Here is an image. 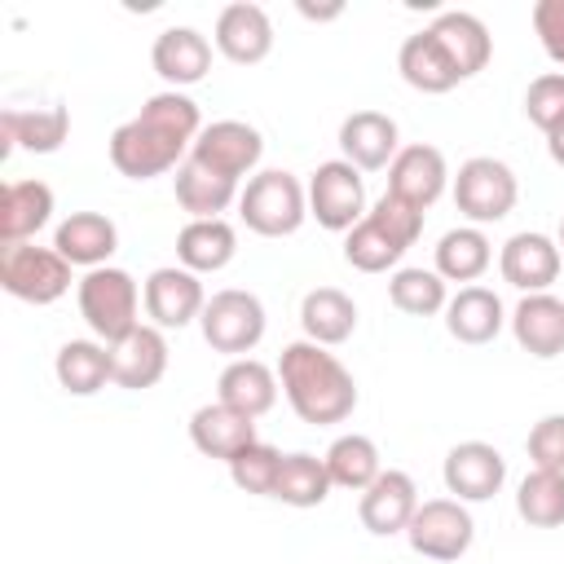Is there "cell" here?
Here are the masks:
<instances>
[{
  "mask_svg": "<svg viewBox=\"0 0 564 564\" xmlns=\"http://www.w3.org/2000/svg\"><path fill=\"white\" fill-rule=\"evenodd\" d=\"M427 31L436 35V44L445 48V57L454 62L458 79H471L476 70H485V62H489L494 44H489V31H485V22H480V18H471V13H458V9H454V13H441Z\"/></svg>",
  "mask_w": 564,
  "mask_h": 564,
  "instance_id": "cell-23",
  "label": "cell"
},
{
  "mask_svg": "<svg viewBox=\"0 0 564 564\" xmlns=\"http://www.w3.org/2000/svg\"><path fill=\"white\" fill-rule=\"evenodd\" d=\"M507 480V463L494 445L485 441H463L445 454V489L458 494L463 502H485L502 489Z\"/></svg>",
  "mask_w": 564,
  "mask_h": 564,
  "instance_id": "cell-12",
  "label": "cell"
},
{
  "mask_svg": "<svg viewBox=\"0 0 564 564\" xmlns=\"http://www.w3.org/2000/svg\"><path fill=\"white\" fill-rule=\"evenodd\" d=\"M529 458L542 471H564V414H546L529 432Z\"/></svg>",
  "mask_w": 564,
  "mask_h": 564,
  "instance_id": "cell-42",
  "label": "cell"
},
{
  "mask_svg": "<svg viewBox=\"0 0 564 564\" xmlns=\"http://www.w3.org/2000/svg\"><path fill=\"white\" fill-rule=\"evenodd\" d=\"M560 247H564V220H560Z\"/></svg>",
  "mask_w": 564,
  "mask_h": 564,
  "instance_id": "cell-46",
  "label": "cell"
},
{
  "mask_svg": "<svg viewBox=\"0 0 564 564\" xmlns=\"http://www.w3.org/2000/svg\"><path fill=\"white\" fill-rule=\"evenodd\" d=\"M234 251H238V234L225 220H189L176 234V256H181V269L189 273H216L234 260Z\"/></svg>",
  "mask_w": 564,
  "mask_h": 564,
  "instance_id": "cell-27",
  "label": "cell"
},
{
  "mask_svg": "<svg viewBox=\"0 0 564 564\" xmlns=\"http://www.w3.org/2000/svg\"><path fill=\"white\" fill-rule=\"evenodd\" d=\"M489 269V238L480 229H449L436 247V273L449 282H476Z\"/></svg>",
  "mask_w": 564,
  "mask_h": 564,
  "instance_id": "cell-36",
  "label": "cell"
},
{
  "mask_svg": "<svg viewBox=\"0 0 564 564\" xmlns=\"http://www.w3.org/2000/svg\"><path fill=\"white\" fill-rule=\"evenodd\" d=\"M445 326L458 344H489L502 330V300L485 286H463L445 304Z\"/></svg>",
  "mask_w": 564,
  "mask_h": 564,
  "instance_id": "cell-28",
  "label": "cell"
},
{
  "mask_svg": "<svg viewBox=\"0 0 564 564\" xmlns=\"http://www.w3.org/2000/svg\"><path fill=\"white\" fill-rule=\"evenodd\" d=\"M163 370H167V344L154 326H137L110 344V379L119 388H128V392L154 388L163 379Z\"/></svg>",
  "mask_w": 564,
  "mask_h": 564,
  "instance_id": "cell-14",
  "label": "cell"
},
{
  "mask_svg": "<svg viewBox=\"0 0 564 564\" xmlns=\"http://www.w3.org/2000/svg\"><path fill=\"white\" fill-rule=\"evenodd\" d=\"M344 260H348L352 269H361V273H383L388 264L401 260V247L366 216L361 225L348 229V238H344Z\"/></svg>",
  "mask_w": 564,
  "mask_h": 564,
  "instance_id": "cell-38",
  "label": "cell"
},
{
  "mask_svg": "<svg viewBox=\"0 0 564 564\" xmlns=\"http://www.w3.org/2000/svg\"><path fill=\"white\" fill-rule=\"evenodd\" d=\"M511 330H516V344L533 357H555L564 352V300L538 291V295H524L516 317H511Z\"/></svg>",
  "mask_w": 564,
  "mask_h": 564,
  "instance_id": "cell-22",
  "label": "cell"
},
{
  "mask_svg": "<svg viewBox=\"0 0 564 564\" xmlns=\"http://www.w3.org/2000/svg\"><path fill=\"white\" fill-rule=\"evenodd\" d=\"M278 375H282V392H286L291 410L313 427L344 423L357 405L352 375L313 339L308 344H286L282 361H278Z\"/></svg>",
  "mask_w": 564,
  "mask_h": 564,
  "instance_id": "cell-2",
  "label": "cell"
},
{
  "mask_svg": "<svg viewBox=\"0 0 564 564\" xmlns=\"http://www.w3.org/2000/svg\"><path fill=\"white\" fill-rule=\"evenodd\" d=\"M445 154L436 145H405L397 150L392 167H388V194L405 198L410 207H432L445 189Z\"/></svg>",
  "mask_w": 564,
  "mask_h": 564,
  "instance_id": "cell-15",
  "label": "cell"
},
{
  "mask_svg": "<svg viewBox=\"0 0 564 564\" xmlns=\"http://www.w3.org/2000/svg\"><path fill=\"white\" fill-rule=\"evenodd\" d=\"M189 441L198 445V454L229 463L234 454H242L247 445H256V419H247V414H238V410H229V405L216 401V405L194 410Z\"/></svg>",
  "mask_w": 564,
  "mask_h": 564,
  "instance_id": "cell-18",
  "label": "cell"
},
{
  "mask_svg": "<svg viewBox=\"0 0 564 564\" xmlns=\"http://www.w3.org/2000/svg\"><path fill=\"white\" fill-rule=\"evenodd\" d=\"M339 145H344V154H348L352 167L375 172L388 159H397V123L388 115H379V110H357V115L344 119Z\"/></svg>",
  "mask_w": 564,
  "mask_h": 564,
  "instance_id": "cell-25",
  "label": "cell"
},
{
  "mask_svg": "<svg viewBox=\"0 0 564 564\" xmlns=\"http://www.w3.org/2000/svg\"><path fill=\"white\" fill-rule=\"evenodd\" d=\"M370 220L405 251V247H414V238L423 234V212L419 207H410L405 198H397V194H383L379 203H375V212H370Z\"/></svg>",
  "mask_w": 564,
  "mask_h": 564,
  "instance_id": "cell-40",
  "label": "cell"
},
{
  "mask_svg": "<svg viewBox=\"0 0 564 564\" xmlns=\"http://www.w3.org/2000/svg\"><path fill=\"white\" fill-rule=\"evenodd\" d=\"M0 132H4L0 154H9L13 145H22L31 154H53L70 132V115H66V106H35V110H13L9 106L0 115Z\"/></svg>",
  "mask_w": 564,
  "mask_h": 564,
  "instance_id": "cell-19",
  "label": "cell"
},
{
  "mask_svg": "<svg viewBox=\"0 0 564 564\" xmlns=\"http://www.w3.org/2000/svg\"><path fill=\"white\" fill-rule=\"evenodd\" d=\"M546 150H551V159L564 167V123H560L555 132H546Z\"/></svg>",
  "mask_w": 564,
  "mask_h": 564,
  "instance_id": "cell-44",
  "label": "cell"
},
{
  "mask_svg": "<svg viewBox=\"0 0 564 564\" xmlns=\"http://www.w3.org/2000/svg\"><path fill=\"white\" fill-rule=\"evenodd\" d=\"M405 533H410V546H414L419 555L449 564V560H458V555L471 546L476 524H471V516L463 511V502H454V498H432V502H419V511H414V520H410Z\"/></svg>",
  "mask_w": 564,
  "mask_h": 564,
  "instance_id": "cell-9",
  "label": "cell"
},
{
  "mask_svg": "<svg viewBox=\"0 0 564 564\" xmlns=\"http://www.w3.org/2000/svg\"><path fill=\"white\" fill-rule=\"evenodd\" d=\"M326 494H330L326 458H313V454H282L273 498H282L286 507H317V502H326Z\"/></svg>",
  "mask_w": 564,
  "mask_h": 564,
  "instance_id": "cell-33",
  "label": "cell"
},
{
  "mask_svg": "<svg viewBox=\"0 0 564 564\" xmlns=\"http://www.w3.org/2000/svg\"><path fill=\"white\" fill-rule=\"evenodd\" d=\"M502 278L529 295L546 291L555 278H560V247L546 238V234H516L507 247H502Z\"/></svg>",
  "mask_w": 564,
  "mask_h": 564,
  "instance_id": "cell-17",
  "label": "cell"
},
{
  "mask_svg": "<svg viewBox=\"0 0 564 564\" xmlns=\"http://www.w3.org/2000/svg\"><path fill=\"white\" fill-rule=\"evenodd\" d=\"M198 132H203L198 128V106L185 93H159L141 106L137 119L115 128L110 163L132 181H150V176L176 167L181 150L194 145Z\"/></svg>",
  "mask_w": 564,
  "mask_h": 564,
  "instance_id": "cell-1",
  "label": "cell"
},
{
  "mask_svg": "<svg viewBox=\"0 0 564 564\" xmlns=\"http://www.w3.org/2000/svg\"><path fill=\"white\" fill-rule=\"evenodd\" d=\"M388 300L410 317H432L445 308V282L441 273H427V269H397L388 282Z\"/></svg>",
  "mask_w": 564,
  "mask_h": 564,
  "instance_id": "cell-37",
  "label": "cell"
},
{
  "mask_svg": "<svg viewBox=\"0 0 564 564\" xmlns=\"http://www.w3.org/2000/svg\"><path fill=\"white\" fill-rule=\"evenodd\" d=\"M150 62L167 84H198L212 70V44L194 26H167L154 40Z\"/></svg>",
  "mask_w": 564,
  "mask_h": 564,
  "instance_id": "cell-24",
  "label": "cell"
},
{
  "mask_svg": "<svg viewBox=\"0 0 564 564\" xmlns=\"http://www.w3.org/2000/svg\"><path fill=\"white\" fill-rule=\"evenodd\" d=\"M300 322H304V330H308L313 344H344L357 330V308H352V300L344 291L317 286V291L304 295Z\"/></svg>",
  "mask_w": 564,
  "mask_h": 564,
  "instance_id": "cell-31",
  "label": "cell"
},
{
  "mask_svg": "<svg viewBox=\"0 0 564 564\" xmlns=\"http://www.w3.org/2000/svg\"><path fill=\"white\" fill-rule=\"evenodd\" d=\"M326 471H330V485H344V489H370L379 480V449L370 436H339L330 449H326Z\"/></svg>",
  "mask_w": 564,
  "mask_h": 564,
  "instance_id": "cell-34",
  "label": "cell"
},
{
  "mask_svg": "<svg viewBox=\"0 0 564 564\" xmlns=\"http://www.w3.org/2000/svg\"><path fill=\"white\" fill-rule=\"evenodd\" d=\"M0 286L13 300H26V304H53L70 286V260L57 247H26V242L4 247Z\"/></svg>",
  "mask_w": 564,
  "mask_h": 564,
  "instance_id": "cell-3",
  "label": "cell"
},
{
  "mask_svg": "<svg viewBox=\"0 0 564 564\" xmlns=\"http://www.w3.org/2000/svg\"><path fill=\"white\" fill-rule=\"evenodd\" d=\"M397 66H401L405 84L419 88V93H449L458 84V70H454V62L445 57V48L436 44L432 31L410 35L401 44V53H397Z\"/></svg>",
  "mask_w": 564,
  "mask_h": 564,
  "instance_id": "cell-29",
  "label": "cell"
},
{
  "mask_svg": "<svg viewBox=\"0 0 564 564\" xmlns=\"http://www.w3.org/2000/svg\"><path fill=\"white\" fill-rule=\"evenodd\" d=\"M207 300H203V282L189 269H154L145 278V313L154 317V326L163 330H181L194 317H203Z\"/></svg>",
  "mask_w": 564,
  "mask_h": 564,
  "instance_id": "cell-11",
  "label": "cell"
},
{
  "mask_svg": "<svg viewBox=\"0 0 564 564\" xmlns=\"http://www.w3.org/2000/svg\"><path fill=\"white\" fill-rule=\"evenodd\" d=\"M53 216V189L44 181H9L0 194V242L18 247Z\"/></svg>",
  "mask_w": 564,
  "mask_h": 564,
  "instance_id": "cell-20",
  "label": "cell"
},
{
  "mask_svg": "<svg viewBox=\"0 0 564 564\" xmlns=\"http://www.w3.org/2000/svg\"><path fill=\"white\" fill-rule=\"evenodd\" d=\"M238 212H242L247 229H256L264 238H282V234H295L304 220V189L291 172H260L247 181Z\"/></svg>",
  "mask_w": 564,
  "mask_h": 564,
  "instance_id": "cell-4",
  "label": "cell"
},
{
  "mask_svg": "<svg viewBox=\"0 0 564 564\" xmlns=\"http://www.w3.org/2000/svg\"><path fill=\"white\" fill-rule=\"evenodd\" d=\"M216 392H220V405H229V410H238V414H247V419H260V414L273 410V401H278V379H273V370H269L264 361L238 357V361H229V366L220 370Z\"/></svg>",
  "mask_w": 564,
  "mask_h": 564,
  "instance_id": "cell-21",
  "label": "cell"
},
{
  "mask_svg": "<svg viewBox=\"0 0 564 564\" xmlns=\"http://www.w3.org/2000/svg\"><path fill=\"white\" fill-rule=\"evenodd\" d=\"M106 379H110V348H101L93 339L62 344V352H57V383L70 397H93Z\"/></svg>",
  "mask_w": 564,
  "mask_h": 564,
  "instance_id": "cell-32",
  "label": "cell"
},
{
  "mask_svg": "<svg viewBox=\"0 0 564 564\" xmlns=\"http://www.w3.org/2000/svg\"><path fill=\"white\" fill-rule=\"evenodd\" d=\"M216 48L229 62H238V66L264 62L269 48H273V22H269V13L260 4H247V0L225 4L220 18H216Z\"/></svg>",
  "mask_w": 564,
  "mask_h": 564,
  "instance_id": "cell-13",
  "label": "cell"
},
{
  "mask_svg": "<svg viewBox=\"0 0 564 564\" xmlns=\"http://www.w3.org/2000/svg\"><path fill=\"white\" fill-rule=\"evenodd\" d=\"M308 212L317 216L322 229H352L366 216V185L348 159H330L313 172L308 181Z\"/></svg>",
  "mask_w": 564,
  "mask_h": 564,
  "instance_id": "cell-8",
  "label": "cell"
},
{
  "mask_svg": "<svg viewBox=\"0 0 564 564\" xmlns=\"http://www.w3.org/2000/svg\"><path fill=\"white\" fill-rule=\"evenodd\" d=\"M300 13H304V18H335V13H339V4H330V9H313V4H300Z\"/></svg>",
  "mask_w": 564,
  "mask_h": 564,
  "instance_id": "cell-45",
  "label": "cell"
},
{
  "mask_svg": "<svg viewBox=\"0 0 564 564\" xmlns=\"http://www.w3.org/2000/svg\"><path fill=\"white\" fill-rule=\"evenodd\" d=\"M264 335V304L251 295V291H216L203 308V339L216 348V352H251Z\"/></svg>",
  "mask_w": 564,
  "mask_h": 564,
  "instance_id": "cell-6",
  "label": "cell"
},
{
  "mask_svg": "<svg viewBox=\"0 0 564 564\" xmlns=\"http://www.w3.org/2000/svg\"><path fill=\"white\" fill-rule=\"evenodd\" d=\"M414 511H419V489L405 471H379V480L370 489H361V507H357L361 524L379 538L410 529Z\"/></svg>",
  "mask_w": 564,
  "mask_h": 564,
  "instance_id": "cell-16",
  "label": "cell"
},
{
  "mask_svg": "<svg viewBox=\"0 0 564 564\" xmlns=\"http://www.w3.org/2000/svg\"><path fill=\"white\" fill-rule=\"evenodd\" d=\"M533 31L551 62L564 66V0H538L533 4Z\"/></svg>",
  "mask_w": 564,
  "mask_h": 564,
  "instance_id": "cell-43",
  "label": "cell"
},
{
  "mask_svg": "<svg viewBox=\"0 0 564 564\" xmlns=\"http://www.w3.org/2000/svg\"><path fill=\"white\" fill-rule=\"evenodd\" d=\"M454 203L467 220L489 225L516 207V176L498 159H467L454 176Z\"/></svg>",
  "mask_w": 564,
  "mask_h": 564,
  "instance_id": "cell-7",
  "label": "cell"
},
{
  "mask_svg": "<svg viewBox=\"0 0 564 564\" xmlns=\"http://www.w3.org/2000/svg\"><path fill=\"white\" fill-rule=\"evenodd\" d=\"M278 467H282V454L273 445H260V441L229 458V476H234V485L242 494H273Z\"/></svg>",
  "mask_w": 564,
  "mask_h": 564,
  "instance_id": "cell-39",
  "label": "cell"
},
{
  "mask_svg": "<svg viewBox=\"0 0 564 564\" xmlns=\"http://www.w3.org/2000/svg\"><path fill=\"white\" fill-rule=\"evenodd\" d=\"M260 150H264V141H260V132H256L251 123H242V119H220V123H207V128L194 137L189 159H194L198 167L225 176V181H238L242 172H251V167L260 163Z\"/></svg>",
  "mask_w": 564,
  "mask_h": 564,
  "instance_id": "cell-10",
  "label": "cell"
},
{
  "mask_svg": "<svg viewBox=\"0 0 564 564\" xmlns=\"http://www.w3.org/2000/svg\"><path fill=\"white\" fill-rule=\"evenodd\" d=\"M524 115L542 132H555L564 123V75H538L524 93Z\"/></svg>",
  "mask_w": 564,
  "mask_h": 564,
  "instance_id": "cell-41",
  "label": "cell"
},
{
  "mask_svg": "<svg viewBox=\"0 0 564 564\" xmlns=\"http://www.w3.org/2000/svg\"><path fill=\"white\" fill-rule=\"evenodd\" d=\"M79 313L106 344H115L128 330H137V282H132V273L93 269L79 282Z\"/></svg>",
  "mask_w": 564,
  "mask_h": 564,
  "instance_id": "cell-5",
  "label": "cell"
},
{
  "mask_svg": "<svg viewBox=\"0 0 564 564\" xmlns=\"http://www.w3.org/2000/svg\"><path fill=\"white\" fill-rule=\"evenodd\" d=\"M119 234H115V220L101 216V212H70L62 225H57V238L53 247L70 260V264H88V269H101V260H110Z\"/></svg>",
  "mask_w": 564,
  "mask_h": 564,
  "instance_id": "cell-26",
  "label": "cell"
},
{
  "mask_svg": "<svg viewBox=\"0 0 564 564\" xmlns=\"http://www.w3.org/2000/svg\"><path fill=\"white\" fill-rule=\"evenodd\" d=\"M516 511H520L533 529H555V524H564V471H542V467H533V471L520 480Z\"/></svg>",
  "mask_w": 564,
  "mask_h": 564,
  "instance_id": "cell-35",
  "label": "cell"
},
{
  "mask_svg": "<svg viewBox=\"0 0 564 564\" xmlns=\"http://www.w3.org/2000/svg\"><path fill=\"white\" fill-rule=\"evenodd\" d=\"M238 181H225L207 167H198L194 159H185L176 167V203L194 216V220H220V212L234 203Z\"/></svg>",
  "mask_w": 564,
  "mask_h": 564,
  "instance_id": "cell-30",
  "label": "cell"
}]
</instances>
